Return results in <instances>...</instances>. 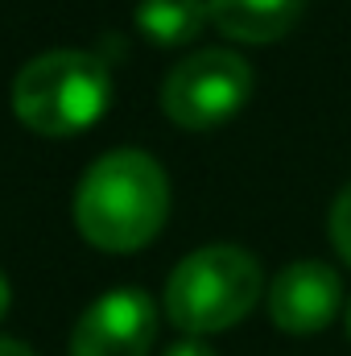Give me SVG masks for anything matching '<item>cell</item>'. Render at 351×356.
<instances>
[{
    "label": "cell",
    "mask_w": 351,
    "mask_h": 356,
    "mask_svg": "<svg viewBox=\"0 0 351 356\" xmlns=\"http://www.w3.org/2000/svg\"><path fill=\"white\" fill-rule=\"evenodd\" d=\"M170 216V178L141 149H112L75 191V224L103 253L145 249Z\"/></svg>",
    "instance_id": "6da1fadb"
},
{
    "label": "cell",
    "mask_w": 351,
    "mask_h": 356,
    "mask_svg": "<svg viewBox=\"0 0 351 356\" xmlns=\"http://www.w3.org/2000/svg\"><path fill=\"white\" fill-rule=\"evenodd\" d=\"M166 356H215V348H211V344H203L198 336H186V340H178Z\"/></svg>",
    "instance_id": "30bf717a"
},
{
    "label": "cell",
    "mask_w": 351,
    "mask_h": 356,
    "mask_svg": "<svg viewBox=\"0 0 351 356\" xmlns=\"http://www.w3.org/2000/svg\"><path fill=\"white\" fill-rule=\"evenodd\" d=\"M157 340V307L145 290L120 286L95 298L75 323L71 356H149Z\"/></svg>",
    "instance_id": "5b68a950"
},
{
    "label": "cell",
    "mask_w": 351,
    "mask_h": 356,
    "mask_svg": "<svg viewBox=\"0 0 351 356\" xmlns=\"http://www.w3.org/2000/svg\"><path fill=\"white\" fill-rule=\"evenodd\" d=\"M343 307V282L327 261H293L268 286V319L289 336L323 332Z\"/></svg>",
    "instance_id": "8992f818"
},
{
    "label": "cell",
    "mask_w": 351,
    "mask_h": 356,
    "mask_svg": "<svg viewBox=\"0 0 351 356\" xmlns=\"http://www.w3.org/2000/svg\"><path fill=\"white\" fill-rule=\"evenodd\" d=\"M348 336H351V307H348Z\"/></svg>",
    "instance_id": "4fadbf2b"
},
{
    "label": "cell",
    "mask_w": 351,
    "mask_h": 356,
    "mask_svg": "<svg viewBox=\"0 0 351 356\" xmlns=\"http://www.w3.org/2000/svg\"><path fill=\"white\" fill-rule=\"evenodd\" d=\"M8 307H12V290H8V277L0 273V319L8 315Z\"/></svg>",
    "instance_id": "7c38bea8"
},
{
    "label": "cell",
    "mask_w": 351,
    "mask_h": 356,
    "mask_svg": "<svg viewBox=\"0 0 351 356\" xmlns=\"http://www.w3.org/2000/svg\"><path fill=\"white\" fill-rule=\"evenodd\" d=\"M0 356H33V348L21 344V340H4V336H0Z\"/></svg>",
    "instance_id": "8fae6325"
},
{
    "label": "cell",
    "mask_w": 351,
    "mask_h": 356,
    "mask_svg": "<svg viewBox=\"0 0 351 356\" xmlns=\"http://www.w3.org/2000/svg\"><path fill=\"white\" fill-rule=\"evenodd\" d=\"M112 104L108 67L83 50H50L12 79V112L42 137H71L91 129Z\"/></svg>",
    "instance_id": "3957f363"
},
{
    "label": "cell",
    "mask_w": 351,
    "mask_h": 356,
    "mask_svg": "<svg viewBox=\"0 0 351 356\" xmlns=\"http://www.w3.org/2000/svg\"><path fill=\"white\" fill-rule=\"evenodd\" d=\"M252 95V67L232 50H198L162 83V108L186 133H207L232 120Z\"/></svg>",
    "instance_id": "277c9868"
},
{
    "label": "cell",
    "mask_w": 351,
    "mask_h": 356,
    "mask_svg": "<svg viewBox=\"0 0 351 356\" xmlns=\"http://www.w3.org/2000/svg\"><path fill=\"white\" fill-rule=\"evenodd\" d=\"M264 294V273L248 249L207 245L182 257L166 282V315L186 336L236 327Z\"/></svg>",
    "instance_id": "7a4b0ae2"
},
{
    "label": "cell",
    "mask_w": 351,
    "mask_h": 356,
    "mask_svg": "<svg viewBox=\"0 0 351 356\" xmlns=\"http://www.w3.org/2000/svg\"><path fill=\"white\" fill-rule=\"evenodd\" d=\"M211 4V25L223 38L248 42V46H268L281 42L298 21L306 0H207Z\"/></svg>",
    "instance_id": "52a82bcc"
},
{
    "label": "cell",
    "mask_w": 351,
    "mask_h": 356,
    "mask_svg": "<svg viewBox=\"0 0 351 356\" xmlns=\"http://www.w3.org/2000/svg\"><path fill=\"white\" fill-rule=\"evenodd\" d=\"M327 232H331V245H335V253H339V257L351 266V182L339 191V195H335V203H331Z\"/></svg>",
    "instance_id": "9c48e42d"
},
{
    "label": "cell",
    "mask_w": 351,
    "mask_h": 356,
    "mask_svg": "<svg viewBox=\"0 0 351 356\" xmlns=\"http://www.w3.org/2000/svg\"><path fill=\"white\" fill-rule=\"evenodd\" d=\"M211 21L207 0H141L137 4V29L157 46H186L194 42Z\"/></svg>",
    "instance_id": "ba28073f"
}]
</instances>
